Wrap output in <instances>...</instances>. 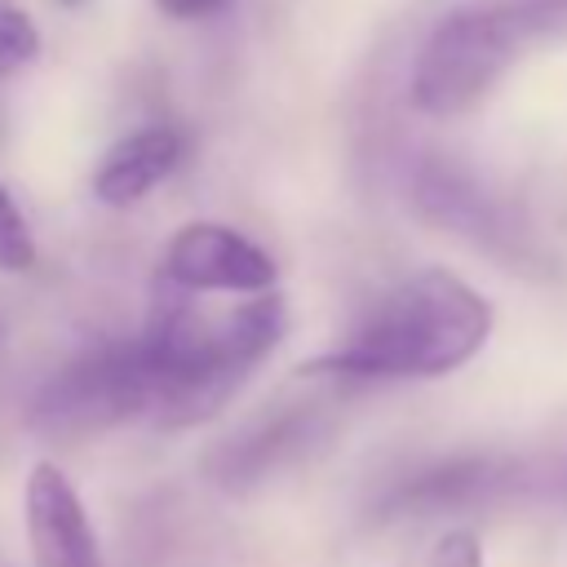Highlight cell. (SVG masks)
Wrapping results in <instances>:
<instances>
[{"label":"cell","mask_w":567,"mask_h":567,"mask_svg":"<svg viewBox=\"0 0 567 567\" xmlns=\"http://www.w3.org/2000/svg\"><path fill=\"white\" fill-rule=\"evenodd\" d=\"M182 155L186 137L173 124H142L102 151L93 168V195L106 208H133L177 173Z\"/></svg>","instance_id":"9"},{"label":"cell","mask_w":567,"mask_h":567,"mask_svg":"<svg viewBox=\"0 0 567 567\" xmlns=\"http://www.w3.org/2000/svg\"><path fill=\"white\" fill-rule=\"evenodd\" d=\"M315 439H319L315 412H284V416L261 421L252 434L226 439L217 452H208V470L226 487H248V483H261L266 474H275L279 465H288Z\"/></svg>","instance_id":"10"},{"label":"cell","mask_w":567,"mask_h":567,"mask_svg":"<svg viewBox=\"0 0 567 567\" xmlns=\"http://www.w3.org/2000/svg\"><path fill=\"white\" fill-rule=\"evenodd\" d=\"M492 337V306L443 266H425L381 292L363 319L301 372L350 381H421L465 368Z\"/></svg>","instance_id":"1"},{"label":"cell","mask_w":567,"mask_h":567,"mask_svg":"<svg viewBox=\"0 0 567 567\" xmlns=\"http://www.w3.org/2000/svg\"><path fill=\"white\" fill-rule=\"evenodd\" d=\"M567 483V461H532V456H452L412 478H403L390 496V514H447V509H487L527 492H545Z\"/></svg>","instance_id":"6"},{"label":"cell","mask_w":567,"mask_h":567,"mask_svg":"<svg viewBox=\"0 0 567 567\" xmlns=\"http://www.w3.org/2000/svg\"><path fill=\"white\" fill-rule=\"evenodd\" d=\"M190 297L195 292L159 279L151 319L142 328V341L164 377L159 425H195L213 416L288 328V306L279 292L244 297L221 319L199 315Z\"/></svg>","instance_id":"2"},{"label":"cell","mask_w":567,"mask_h":567,"mask_svg":"<svg viewBox=\"0 0 567 567\" xmlns=\"http://www.w3.org/2000/svg\"><path fill=\"white\" fill-rule=\"evenodd\" d=\"M22 527L35 567H102L89 509L62 465L35 461L22 483Z\"/></svg>","instance_id":"8"},{"label":"cell","mask_w":567,"mask_h":567,"mask_svg":"<svg viewBox=\"0 0 567 567\" xmlns=\"http://www.w3.org/2000/svg\"><path fill=\"white\" fill-rule=\"evenodd\" d=\"M567 40V0H461L416 49L408 97L421 115L474 111L514 62Z\"/></svg>","instance_id":"3"},{"label":"cell","mask_w":567,"mask_h":567,"mask_svg":"<svg viewBox=\"0 0 567 567\" xmlns=\"http://www.w3.org/2000/svg\"><path fill=\"white\" fill-rule=\"evenodd\" d=\"M412 204L425 221H434L447 235L474 244L478 252L496 257L509 270H523V275H536V279L558 270V257L540 239L532 213L514 195L492 190L483 177H474L470 168H461L443 155H430V159L416 164Z\"/></svg>","instance_id":"5"},{"label":"cell","mask_w":567,"mask_h":567,"mask_svg":"<svg viewBox=\"0 0 567 567\" xmlns=\"http://www.w3.org/2000/svg\"><path fill=\"white\" fill-rule=\"evenodd\" d=\"M230 0H155L159 13L177 18V22H204V18H217Z\"/></svg>","instance_id":"14"},{"label":"cell","mask_w":567,"mask_h":567,"mask_svg":"<svg viewBox=\"0 0 567 567\" xmlns=\"http://www.w3.org/2000/svg\"><path fill=\"white\" fill-rule=\"evenodd\" d=\"M159 279L182 292H230L257 297L275 292L279 266L275 257L226 221H186L159 248Z\"/></svg>","instance_id":"7"},{"label":"cell","mask_w":567,"mask_h":567,"mask_svg":"<svg viewBox=\"0 0 567 567\" xmlns=\"http://www.w3.org/2000/svg\"><path fill=\"white\" fill-rule=\"evenodd\" d=\"M164 377L137 337L84 346L31 399V421L49 434H97L137 416L159 421Z\"/></svg>","instance_id":"4"},{"label":"cell","mask_w":567,"mask_h":567,"mask_svg":"<svg viewBox=\"0 0 567 567\" xmlns=\"http://www.w3.org/2000/svg\"><path fill=\"white\" fill-rule=\"evenodd\" d=\"M62 4H80V0H62Z\"/></svg>","instance_id":"15"},{"label":"cell","mask_w":567,"mask_h":567,"mask_svg":"<svg viewBox=\"0 0 567 567\" xmlns=\"http://www.w3.org/2000/svg\"><path fill=\"white\" fill-rule=\"evenodd\" d=\"M35 266V235L13 199V190L0 182V270L4 275H27Z\"/></svg>","instance_id":"11"},{"label":"cell","mask_w":567,"mask_h":567,"mask_svg":"<svg viewBox=\"0 0 567 567\" xmlns=\"http://www.w3.org/2000/svg\"><path fill=\"white\" fill-rule=\"evenodd\" d=\"M430 567H483V549L474 532H447L430 558Z\"/></svg>","instance_id":"13"},{"label":"cell","mask_w":567,"mask_h":567,"mask_svg":"<svg viewBox=\"0 0 567 567\" xmlns=\"http://www.w3.org/2000/svg\"><path fill=\"white\" fill-rule=\"evenodd\" d=\"M40 53V31L13 0H0V75L27 66Z\"/></svg>","instance_id":"12"}]
</instances>
